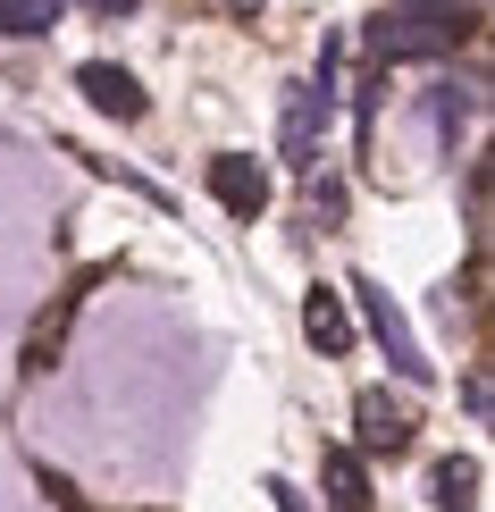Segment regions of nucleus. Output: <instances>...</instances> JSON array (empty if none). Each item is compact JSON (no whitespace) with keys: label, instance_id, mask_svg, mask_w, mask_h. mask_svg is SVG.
Here are the masks:
<instances>
[{"label":"nucleus","instance_id":"f257e3e1","mask_svg":"<svg viewBox=\"0 0 495 512\" xmlns=\"http://www.w3.org/2000/svg\"><path fill=\"white\" fill-rule=\"evenodd\" d=\"M336 51L344 42H328L319 51V76L303 84V93H286V126H277V160L286 168H319V135H328V118H336Z\"/></svg>","mask_w":495,"mask_h":512},{"label":"nucleus","instance_id":"f03ea898","mask_svg":"<svg viewBox=\"0 0 495 512\" xmlns=\"http://www.w3.org/2000/svg\"><path fill=\"white\" fill-rule=\"evenodd\" d=\"M344 294H353V303H361V328L378 336L386 370H395L403 387H428V378H437V361L420 353V336H412V319H403V303H395V294H386L378 277H353V286H344Z\"/></svg>","mask_w":495,"mask_h":512},{"label":"nucleus","instance_id":"7ed1b4c3","mask_svg":"<svg viewBox=\"0 0 495 512\" xmlns=\"http://www.w3.org/2000/svg\"><path fill=\"white\" fill-rule=\"evenodd\" d=\"M210 202H219L227 219H261L269 210V168L252 152H219L210 160Z\"/></svg>","mask_w":495,"mask_h":512},{"label":"nucleus","instance_id":"20e7f679","mask_svg":"<svg viewBox=\"0 0 495 512\" xmlns=\"http://www.w3.org/2000/svg\"><path fill=\"white\" fill-rule=\"evenodd\" d=\"M76 84H84V101H93L101 118H118V126H135L143 110H152V101H143V84L118 68V59H84L76 68Z\"/></svg>","mask_w":495,"mask_h":512},{"label":"nucleus","instance_id":"39448f33","mask_svg":"<svg viewBox=\"0 0 495 512\" xmlns=\"http://www.w3.org/2000/svg\"><path fill=\"white\" fill-rule=\"evenodd\" d=\"M370 51H378V68H395V59H437V51H454V34H437L428 17L386 9L378 26H370Z\"/></svg>","mask_w":495,"mask_h":512},{"label":"nucleus","instance_id":"423d86ee","mask_svg":"<svg viewBox=\"0 0 495 512\" xmlns=\"http://www.w3.org/2000/svg\"><path fill=\"white\" fill-rule=\"evenodd\" d=\"M353 420H361V445H370V454H403V445H412V412L386 403V387H361L353 395Z\"/></svg>","mask_w":495,"mask_h":512},{"label":"nucleus","instance_id":"0eeeda50","mask_svg":"<svg viewBox=\"0 0 495 512\" xmlns=\"http://www.w3.org/2000/svg\"><path fill=\"white\" fill-rule=\"evenodd\" d=\"M303 336L319 353H353V311H344V294L336 286H311V303H303Z\"/></svg>","mask_w":495,"mask_h":512},{"label":"nucleus","instance_id":"6e6552de","mask_svg":"<svg viewBox=\"0 0 495 512\" xmlns=\"http://www.w3.org/2000/svg\"><path fill=\"white\" fill-rule=\"evenodd\" d=\"M319 471H328V504H336V512H370V479H361V454H353V445H328Z\"/></svg>","mask_w":495,"mask_h":512},{"label":"nucleus","instance_id":"1a4fd4ad","mask_svg":"<svg viewBox=\"0 0 495 512\" xmlns=\"http://www.w3.org/2000/svg\"><path fill=\"white\" fill-rule=\"evenodd\" d=\"M428 496H437V512H470V504H479V462L445 454L437 471H428Z\"/></svg>","mask_w":495,"mask_h":512},{"label":"nucleus","instance_id":"9d476101","mask_svg":"<svg viewBox=\"0 0 495 512\" xmlns=\"http://www.w3.org/2000/svg\"><path fill=\"white\" fill-rule=\"evenodd\" d=\"M68 17V0H0V42H34Z\"/></svg>","mask_w":495,"mask_h":512},{"label":"nucleus","instance_id":"9b49d317","mask_svg":"<svg viewBox=\"0 0 495 512\" xmlns=\"http://www.w3.org/2000/svg\"><path fill=\"white\" fill-rule=\"evenodd\" d=\"M470 110H479V93H470V84H428V126H437V143H462Z\"/></svg>","mask_w":495,"mask_h":512},{"label":"nucleus","instance_id":"f8f14e48","mask_svg":"<svg viewBox=\"0 0 495 512\" xmlns=\"http://www.w3.org/2000/svg\"><path fill=\"white\" fill-rule=\"evenodd\" d=\"M403 17H428V26H437V34H470V26H479V9H470V0H403Z\"/></svg>","mask_w":495,"mask_h":512},{"label":"nucleus","instance_id":"ddd939ff","mask_svg":"<svg viewBox=\"0 0 495 512\" xmlns=\"http://www.w3.org/2000/svg\"><path fill=\"white\" fill-rule=\"evenodd\" d=\"M269 496H277V512H303V496H294L286 479H269Z\"/></svg>","mask_w":495,"mask_h":512},{"label":"nucleus","instance_id":"4468645a","mask_svg":"<svg viewBox=\"0 0 495 512\" xmlns=\"http://www.w3.org/2000/svg\"><path fill=\"white\" fill-rule=\"evenodd\" d=\"M227 9H235V17H261V9H269V0H227Z\"/></svg>","mask_w":495,"mask_h":512},{"label":"nucleus","instance_id":"2eb2a0df","mask_svg":"<svg viewBox=\"0 0 495 512\" xmlns=\"http://www.w3.org/2000/svg\"><path fill=\"white\" fill-rule=\"evenodd\" d=\"M93 9H110V17H118V9H135V0H93Z\"/></svg>","mask_w":495,"mask_h":512}]
</instances>
